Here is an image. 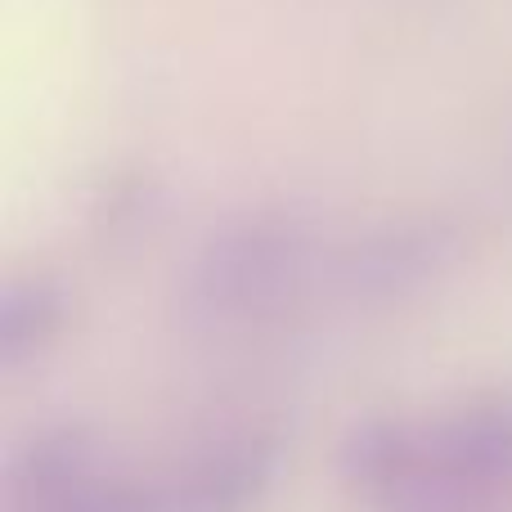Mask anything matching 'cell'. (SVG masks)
<instances>
[{
    "label": "cell",
    "mask_w": 512,
    "mask_h": 512,
    "mask_svg": "<svg viewBox=\"0 0 512 512\" xmlns=\"http://www.w3.org/2000/svg\"><path fill=\"white\" fill-rule=\"evenodd\" d=\"M310 230L297 216L256 212L230 221L194 265V306L216 324H248L279 310L310 270Z\"/></svg>",
    "instance_id": "obj_1"
},
{
    "label": "cell",
    "mask_w": 512,
    "mask_h": 512,
    "mask_svg": "<svg viewBox=\"0 0 512 512\" xmlns=\"http://www.w3.org/2000/svg\"><path fill=\"white\" fill-rule=\"evenodd\" d=\"M274 445L265 436H239L194 459L176 481L153 490V512H243L270 486Z\"/></svg>",
    "instance_id": "obj_2"
},
{
    "label": "cell",
    "mask_w": 512,
    "mask_h": 512,
    "mask_svg": "<svg viewBox=\"0 0 512 512\" xmlns=\"http://www.w3.org/2000/svg\"><path fill=\"white\" fill-rule=\"evenodd\" d=\"M450 252L436 225H400V230H382L378 239L360 243L346 261V283L355 292H405L418 279L441 265V256Z\"/></svg>",
    "instance_id": "obj_3"
},
{
    "label": "cell",
    "mask_w": 512,
    "mask_h": 512,
    "mask_svg": "<svg viewBox=\"0 0 512 512\" xmlns=\"http://www.w3.org/2000/svg\"><path fill=\"white\" fill-rule=\"evenodd\" d=\"M63 328V292L50 279H14L0 292V364L32 360L36 351L59 337Z\"/></svg>",
    "instance_id": "obj_4"
}]
</instances>
